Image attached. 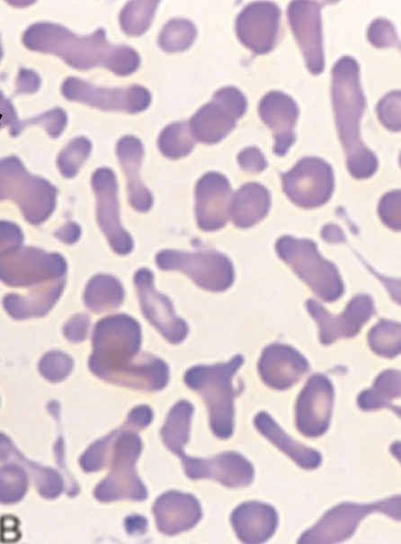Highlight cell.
Returning <instances> with one entry per match:
<instances>
[{
    "label": "cell",
    "mask_w": 401,
    "mask_h": 544,
    "mask_svg": "<svg viewBox=\"0 0 401 544\" xmlns=\"http://www.w3.org/2000/svg\"><path fill=\"white\" fill-rule=\"evenodd\" d=\"M138 322L125 314L97 321L88 360L91 372L103 381L125 388L155 392L169 381V368L161 359L141 352Z\"/></svg>",
    "instance_id": "obj_1"
},
{
    "label": "cell",
    "mask_w": 401,
    "mask_h": 544,
    "mask_svg": "<svg viewBox=\"0 0 401 544\" xmlns=\"http://www.w3.org/2000/svg\"><path fill=\"white\" fill-rule=\"evenodd\" d=\"M22 42L31 51L55 55L81 71L103 67L116 76H125L136 72L141 62L133 48L111 44L102 28L79 36L60 24L38 22L24 31Z\"/></svg>",
    "instance_id": "obj_2"
},
{
    "label": "cell",
    "mask_w": 401,
    "mask_h": 544,
    "mask_svg": "<svg viewBox=\"0 0 401 544\" xmlns=\"http://www.w3.org/2000/svg\"><path fill=\"white\" fill-rule=\"evenodd\" d=\"M332 102L348 171L354 178H369L378 168V159L361 138L360 121L365 97L360 84L359 65L352 57L341 58L333 67Z\"/></svg>",
    "instance_id": "obj_3"
},
{
    "label": "cell",
    "mask_w": 401,
    "mask_h": 544,
    "mask_svg": "<svg viewBox=\"0 0 401 544\" xmlns=\"http://www.w3.org/2000/svg\"><path fill=\"white\" fill-rule=\"evenodd\" d=\"M241 355L215 365H197L188 369L183 381L197 392L207 406L209 427L219 439H228L234 431V398L236 393L232 379L243 364Z\"/></svg>",
    "instance_id": "obj_4"
},
{
    "label": "cell",
    "mask_w": 401,
    "mask_h": 544,
    "mask_svg": "<svg viewBox=\"0 0 401 544\" xmlns=\"http://www.w3.org/2000/svg\"><path fill=\"white\" fill-rule=\"evenodd\" d=\"M57 188L48 180L30 174L16 156L2 158L0 197L15 202L31 225L45 222L54 212Z\"/></svg>",
    "instance_id": "obj_5"
},
{
    "label": "cell",
    "mask_w": 401,
    "mask_h": 544,
    "mask_svg": "<svg viewBox=\"0 0 401 544\" xmlns=\"http://www.w3.org/2000/svg\"><path fill=\"white\" fill-rule=\"evenodd\" d=\"M142 448V441L135 431L124 424L119 428L111 450L110 472L94 490V496L98 502H142L147 498V486L135 468Z\"/></svg>",
    "instance_id": "obj_6"
},
{
    "label": "cell",
    "mask_w": 401,
    "mask_h": 544,
    "mask_svg": "<svg viewBox=\"0 0 401 544\" xmlns=\"http://www.w3.org/2000/svg\"><path fill=\"white\" fill-rule=\"evenodd\" d=\"M279 256L322 299L334 301L343 292V284L337 269L318 253L309 240L282 236L276 242Z\"/></svg>",
    "instance_id": "obj_7"
},
{
    "label": "cell",
    "mask_w": 401,
    "mask_h": 544,
    "mask_svg": "<svg viewBox=\"0 0 401 544\" xmlns=\"http://www.w3.org/2000/svg\"><path fill=\"white\" fill-rule=\"evenodd\" d=\"M67 264L58 253L22 246L0 255L2 281L12 287H35L49 281L65 279Z\"/></svg>",
    "instance_id": "obj_8"
},
{
    "label": "cell",
    "mask_w": 401,
    "mask_h": 544,
    "mask_svg": "<svg viewBox=\"0 0 401 544\" xmlns=\"http://www.w3.org/2000/svg\"><path fill=\"white\" fill-rule=\"evenodd\" d=\"M156 263L162 270L182 272L207 290H225L234 279L231 262L216 252L162 250L156 255Z\"/></svg>",
    "instance_id": "obj_9"
},
{
    "label": "cell",
    "mask_w": 401,
    "mask_h": 544,
    "mask_svg": "<svg viewBox=\"0 0 401 544\" xmlns=\"http://www.w3.org/2000/svg\"><path fill=\"white\" fill-rule=\"evenodd\" d=\"M60 91L68 101L102 111L133 114L145 111L151 103L150 92L138 85L108 88L94 85L76 76H68L63 81Z\"/></svg>",
    "instance_id": "obj_10"
},
{
    "label": "cell",
    "mask_w": 401,
    "mask_h": 544,
    "mask_svg": "<svg viewBox=\"0 0 401 544\" xmlns=\"http://www.w3.org/2000/svg\"><path fill=\"white\" fill-rule=\"evenodd\" d=\"M246 106V99L237 88L227 86L218 90L213 99L191 118L192 136L205 144L218 143L234 129Z\"/></svg>",
    "instance_id": "obj_11"
},
{
    "label": "cell",
    "mask_w": 401,
    "mask_h": 544,
    "mask_svg": "<svg viewBox=\"0 0 401 544\" xmlns=\"http://www.w3.org/2000/svg\"><path fill=\"white\" fill-rule=\"evenodd\" d=\"M282 187L290 200L302 208L325 203L334 191L331 165L318 157H304L283 174Z\"/></svg>",
    "instance_id": "obj_12"
},
{
    "label": "cell",
    "mask_w": 401,
    "mask_h": 544,
    "mask_svg": "<svg viewBox=\"0 0 401 544\" xmlns=\"http://www.w3.org/2000/svg\"><path fill=\"white\" fill-rule=\"evenodd\" d=\"M91 184L96 198V219L111 249L120 255L134 247L131 236L120 223L118 183L114 172L100 167L92 174Z\"/></svg>",
    "instance_id": "obj_13"
},
{
    "label": "cell",
    "mask_w": 401,
    "mask_h": 544,
    "mask_svg": "<svg viewBox=\"0 0 401 544\" xmlns=\"http://www.w3.org/2000/svg\"><path fill=\"white\" fill-rule=\"evenodd\" d=\"M334 397V387L327 377L315 374L308 378L295 406V424L302 435L317 438L327 431Z\"/></svg>",
    "instance_id": "obj_14"
},
{
    "label": "cell",
    "mask_w": 401,
    "mask_h": 544,
    "mask_svg": "<svg viewBox=\"0 0 401 544\" xmlns=\"http://www.w3.org/2000/svg\"><path fill=\"white\" fill-rule=\"evenodd\" d=\"M134 283L141 311L147 321L169 343H182L188 334V326L175 315L170 299L156 290L153 272L147 268L138 269L134 274Z\"/></svg>",
    "instance_id": "obj_15"
},
{
    "label": "cell",
    "mask_w": 401,
    "mask_h": 544,
    "mask_svg": "<svg viewBox=\"0 0 401 544\" xmlns=\"http://www.w3.org/2000/svg\"><path fill=\"white\" fill-rule=\"evenodd\" d=\"M316 1H293L288 7V19L291 31L303 53L307 67L320 74L325 67L320 10Z\"/></svg>",
    "instance_id": "obj_16"
},
{
    "label": "cell",
    "mask_w": 401,
    "mask_h": 544,
    "mask_svg": "<svg viewBox=\"0 0 401 544\" xmlns=\"http://www.w3.org/2000/svg\"><path fill=\"white\" fill-rule=\"evenodd\" d=\"M181 459L185 475L192 480L210 478L228 488H237L250 485L254 479L253 465L237 452H223L208 459L185 454Z\"/></svg>",
    "instance_id": "obj_17"
},
{
    "label": "cell",
    "mask_w": 401,
    "mask_h": 544,
    "mask_svg": "<svg viewBox=\"0 0 401 544\" xmlns=\"http://www.w3.org/2000/svg\"><path fill=\"white\" fill-rule=\"evenodd\" d=\"M281 11L272 2H255L238 14L236 31L240 42L256 54L270 52L276 42Z\"/></svg>",
    "instance_id": "obj_18"
},
{
    "label": "cell",
    "mask_w": 401,
    "mask_h": 544,
    "mask_svg": "<svg viewBox=\"0 0 401 544\" xmlns=\"http://www.w3.org/2000/svg\"><path fill=\"white\" fill-rule=\"evenodd\" d=\"M310 315L319 326V339L323 344H330L340 338L355 336L373 312L372 300L369 296L354 297L339 316L329 314L313 299L307 302Z\"/></svg>",
    "instance_id": "obj_19"
},
{
    "label": "cell",
    "mask_w": 401,
    "mask_h": 544,
    "mask_svg": "<svg viewBox=\"0 0 401 544\" xmlns=\"http://www.w3.org/2000/svg\"><path fill=\"white\" fill-rule=\"evenodd\" d=\"M231 188L221 174L209 172L195 186V216L199 227L214 231L225 226L229 212Z\"/></svg>",
    "instance_id": "obj_20"
},
{
    "label": "cell",
    "mask_w": 401,
    "mask_h": 544,
    "mask_svg": "<svg viewBox=\"0 0 401 544\" xmlns=\"http://www.w3.org/2000/svg\"><path fill=\"white\" fill-rule=\"evenodd\" d=\"M306 358L293 347L273 343L266 346L258 362L263 382L276 390L291 388L308 371Z\"/></svg>",
    "instance_id": "obj_21"
},
{
    "label": "cell",
    "mask_w": 401,
    "mask_h": 544,
    "mask_svg": "<svg viewBox=\"0 0 401 544\" xmlns=\"http://www.w3.org/2000/svg\"><path fill=\"white\" fill-rule=\"evenodd\" d=\"M157 530L174 536L192 529L201 519L199 500L192 494L170 490L161 494L152 506Z\"/></svg>",
    "instance_id": "obj_22"
},
{
    "label": "cell",
    "mask_w": 401,
    "mask_h": 544,
    "mask_svg": "<svg viewBox=\"0 0 401 544\" xmlns=\"http://www.w3.org/2000/svg\"><path fill=\"white\" fill-rule=\"evenodd\" d=\"M258 111L263 121L272 131L274 153L284 156L295 140L293 129L299 115L297 103L286 94L272 91L262 98Z\"/></svg>",
    "instance_id": "obj_23"
},
{
    "label": "cell",
    "mask_w": 401,
    "mask_h": 544,
    "mask_svg": "<svg viewBox=\"0 0 401 544\" xmlns=\"http://www.w3.org/2000/svg\"><path fill=\"white\" fill-rule=\"evenodd\" d=\"M116 154L126 176L128 201L130 206L139 212L148 211L154 200L139 176L144 156L141 140L132 135L123 136L116 144Z\"/></svg>",
    "instance_id": "obj_24"
},
{
    "label": "cell",
    "mask_w": 401,
    "mask_h": 544,
    "mask_svg": "<svg viewBox=\"0 0 401 544\" xmlns=\"http://www.w3.org/2000/svg\"><path fill=\"white\" fill-rule=\"evenodd\" d=\"M232 527L244 543L257 544L268 540L275 532L279 518L274 507L260 502H245L231 513Z\"/></svg>",
    "instance_id": "obj_25"
},
{
    "label": "cell",
    "mask_w": 401,
    "mask_h": 544,
    "mask_svg": "<svg viewBox=\"0 0 401 544\" xmlns=\"http://www.w3.org/2000/svg\"><path fill=\"white\" fill-rule=\"evenodd\" d=\"M65 285V279L49 281L31 289L24 295L9 293L3 299L7 314L17 320L43 317L54 307Z\"/></svg>",
    "instance_id": "obj_26"
},
{
    "label": "cell",
    "mask_w": 401,
    "mask_h": 544,
    "mask_svg": "<svg viewBox=\"0 0 401 544\" xmlns=\"http://www.w3.org/2000/svg\"><path fill=\"white\" fill-rule=\"evenodd\" d=\"M254 424L258 432L304 469H315L322 462L321 454L290 437L266 412L258 413Z\"/></svg>",
    "instance_id": "obj_27"
},
{
    "label": "cell",
    "mask_w": 401,
    "mask_h": 544,
    "mask_svg": "<svg viewBox=\"0 0 401 544\" xmlns=\"http://www.w3.org/2000/svg\"><path fill=\"white\" fill-rule=\"evenodd\" d=\"M16 461L22 465L33 479L39 495L45 499L58 498L64 491V478L54 468L41 466L26 459L10 438L1 433V461Z\"/></svg>",
    "instance_id": "obj_28"
},
{
    "label": "cell",
    "mask_w": 401,
    "mask_h": 544,
    "mask_svg": "<svg viewBox=\"0 0 401 544\" xmlns=\"http://www.w3.org/2000/svg\"><path fill=\"white\" fill-rule=\"evenodd\" d=\"M270 194L258 183L243 185L233 196L229 215L233 223L239 227H249L262 220L268 213Z\"/></svg>",
    "instance_id": "obj_29"
},
{
    "label": "cell",
    "mask_w": 401,
    "mask_h": 544,
    "mask_svg": "<svg viewBox=\"0 0 401 544\" xmlns=\"http://www.w3.org/2000/svg\"><path fill=\"white\" fill-rule=\"evenodd\" d=\"M193 411V406L189 401L179 400L171 407L160 430L165 446L180 458L185 455L183 449L190 439Z\"/></svg>",
    "instance_id": "obj_30"
},
{
    "label": "cell",
    "mask_w": 401,
    "mask_h": 544,
    "mask_svg": "<svg viewBox=\"0 0 401 544\" xmlns=\"http://www.w3.org/2000/svg\"><path fill=\"white\" fill-rule=\"evenodd\" d=\"M124 296V288L117 278L100 273L87 282L84 291V303L92 312L103 313L119 308Z\"/></svg>",
    "instance_id": "obj_31"
},
{
    "label": "cell",
    "mask_w": 401,
    "mask_h": 544,
    "mask_svg": "<svg viewBox=\"0 0 401 544\" xmlns=\"http://www.w3.org/2000/svg\"><path fill=\"white\" fill-rule=\"evenodd\" d=\"M398 397H401V370H387L377 376L371 388L359 394L357 405L363 411H375L388 407Z\"/></svg>",
    "instance_id": "obj_32"
},
{
    "label": "cell",
    "mask_w": 401,
    "mask_h": 544,
    "mask_svg": "<svg viewBox=\"0 0 401 544\" xmlns=\"http://www.w3.org/2000/svg\"><path fill=\"white\" fill-rule=\"evenodd\" d=\"M158 1H129L120 10L119 22L122 31L130 37L144 34L150 27Z\"/></svg>",
    "instance_id": "obj_33"
},
{
    "label": "cell",
    "mask_w": 401,
    "mask_h": 544,
    "mask_svg": "<svg viewBox=\"0 0 401 544\" xmlns=\"http://www.w3.org/2000/svg\"><path fill=\"white\" fill-rule=\"evenodd\" d=\"M194 139L189 123L178 121L163 129L157 139V146L165 157L178 159L191 153L194 147Z\"/></svg>",
    "instance_id": "obj_34"
},
{
    "label": "cell",
    "mask_w": 401,
    "mask_h": 544,
    "mask_svg": "<svg viewBox=\"0 0 401 544\" xmlns=\"http://www.w3.org/2000/svg\"><path fill=\"white\" fill-rule=\"evenodd\" d=\"M195 25L186 19H173L165 23L158 36L159 47L174 53L189 49L196 39Z\"/></svg>",
    "instance_id": "obj_35"
},
{
    "label": "cell",
    "mask_w": 401,
    "mask_h": 544,
    "mask_svg": "<svg viewBox=\"0 0 401 544\" xmlns=\"http://www.w3.org/2000/svg\"><path fill=\"white\" fill-rule=\"evenodd\" d=\"M0 500L3 504L20 502L28 491L26 468L16 461H5L1 466Z\"/></svg>",
    "instance_id": "obj_36"
},
{
    "label": "cell",
    "mask_w": 401,
    "mask_h": 544,
    "mask_svg": "<svg viewBox=\"0 0 401 544\" xmlns=\"http://www.w3.org/2000/svg\"><path fill=\"white\" fill-rule=\"evenodd\" d=\"M370 349L378 355L394 358L401 353V324L391 321H379L369 334Z\"/></svg>",
    "instance_id": "obj_37"
},
{
    "label": "cell",
    "mask_w": 401,
    "mask_h": 544,
    "mask_svg": "<svg viewBox=\"0 0 401 544\" xmlns=\"http://www.w3.org/2000/svg\"><path fill=\"white\" fill-rule=\"evenodd\" d=\"M92 142L85 137L70 140L58 153L57 166L62 176L73 178L90 156Z\"/></svg>",
    "instance_id": "obj_38"
},
{
    "label": "cell",
    "mask_w": 401,
    "mask_h": 544,
    "mask_svg": "<svg viewBox=\"0 0 401 544\" xmlns=\"http://www.w3.org/2000/svg\"><path fill=\"white\" fill-rule=\"evenodd\" d=\"M119 429L111 431L106 436L94 441L82 453L79 465L83 471L93 473L102 469L109 459L112 443Z\"/></svg>",
    "instance_id": "obj_39"
},
{
    "label": "cell",
    "mask_w": 401,
    "mask_h": 544,
    "mask_svg": "<svg viewBox=\"0 0 401 544\" xmlns=\"http://www.w3.org/2000/svg\"><path fill=\"white\" fill-rule=\"evenodd\" d=\"M74 368V360L61 351L47 352L40 358L38 369L40 375L49 382L57 383L66 379Z\"/></svg>",
    "instance_id": "obj_40"
},
{
    "label": "cell",
    "mask_w": 401,
    "mask_h": 544,
    "mask_svg": "<svg viewBox=\"0 0 401 544\" xmlns=\"http://www.w3.org/2000/svg\"><path fill=\"white\" fill-rule=\"evenodd\" d=\"M67 124V112L63 109L57 107L31 119L20 120L11 136L17 137L29 125H39L46 130L50 138H57L62 134Z\"/></svg>",
    "instance_id": "obj_41"
},
{
    "label": "cell",
    "mask_w": 401,
    "mask_h": 544,
    "mask_svg": "<svg viewBox=\"0 0 401 544\" xmlns=\"http://www.w3.org/2000/svg\"><path fill=\"white\" fill-rule=\"evenodd\" d=\"M377 114L381 124L391 131L401 130V91L384 95L377 105Z\"/></svg>",
    "instance_id": "obj_42"
},
{
    "label": "cell",
    "mask_w": 401,
    "mask_h": 544,
    "mask_svg": "<svg viewBox=\"0 0 401 544\" xmlns=\"http://www.w3.org/2000/svg\"><path fill=\"white\" fill-rule=\"evenodd\" d=\"M379 214L382 222L388 227L401 229V190L382 196L379 204Z\"/></svg>",
    "instance_id": "obj_43"
},
{
    "label": "cell",
    "mask_w": 401,
    "mask_h": 544,
    "mask_svg": "<svg viewBox=\"0 0 401 544\" xmlns=\"http://www.w3.org/2000/svg\"><path fill=\"white\" fill-rule=\"evenodd\" d=\"M369 41L376 48H388L396 44L397 36L393 24L386 19L374 20L368 28Z\"/></svg>",
    "instance_id": "obj_44"
},
{
    "label": "cell",
    "mask_w": 401,
    "mask_h": 544,
    "mask_svg": "<svg viewBox=\"0 0 401 544\" xmlns=\"http://www.w3.org/2000/svg\"><path fill=\"white\" fill-rule=\"evenodd\" d=\"M23 235L21 227L13 222L2 220L0 223V255L22 247Z\"/></svg>",
    "instance_id": "obj_45"
},
{
    "label": "cell",
    "mask_w": 401,
    "mask_h": 544,
    "mask_svg": "<svg viewBox=\"0 0 401 544\" xmlns=\"http://www.w3.org/2000/svg\"><path fill=\"white\" fill-rule=\"evenodd\" d=\"M90 317L84 313L71 317L63 326L64 336L71 343H77L84 341L89 331Z\"/></svg>",
    "instance_id": "obj_46"
},
{
    "label": "cell",
    "mask_w": 401,
    "mask_h": 544,
    "mask_svg": "<svg viewBox=\"0 0 401 544\" xmlns=\"http://www.w3.org/2000/svg\"><path fill=\"white\" fill-rule=\"evenodd\" d=\"M237 161L243 170L248 173L263 171L267 162L263 153L254 147L243 149L237 156Z\"/></svg>",
    "instance_id": "obj_47"
},
{
    "label": "cell",
    "mask_w": 401,
    "mask_h": 544,
    "mask_svg": "<svg viewBox=\"0 0 401 544\" xmlns=\"http://www.w3.org/2000/svg\"><path fill=\"white\" fill-rule=\"evenodd\" d=\"M154 413L147 405H139L133 407L128 414L124 425L135 432L147 427L153 421Z\"/></svg>",
    "instance_id": "obj_48"
},
{
    "label": "cell",
    "mask_w": 401,
    "mask_h": 544,
    "mask_svg": "<svg viewBox=\"0 0 401 544\" xmlns=\"http://www.w3.org/2000/svg\"><path fill=\"white\" fill-rule=\"evenodd\" d=\"M40 77L34 70L20 68L15 80V94L36 93L40 86Z\"/></svg>",
    "instance_id": "obj_49"
},
{
    "label": "cell",
    "mask_w": 401,
    "mask_h": 544,
    "mask_svg": "<svg viewBox=\"0 0 401 544\" xmlns=\"http://www.w3.org/2000/svg\"><path fill=\"white\" fill-rule=\"evenodd\" d=\"M20 122L13 105L1 93V127H8L12 135Z\"/></svg>",
    "instance_id": "obj_50"
},
{
    "label": "cell",
    "mask_w": 401,
    "mask_h": 544,
    "mask_svg": "<svg viewBox=\"0 0 401 544\" xmlns=\"http://www.w3.org/2000/svg\"><path fill=\"white\" fill-rule=\"evenodd\" d=\"M124 528L130 536H142L148 530V521L139 514H130L124 519Z\"/></svg>",
    "instance_id": "obj_51"
},
{
    "label": "cell",
    "mask_w": 401,
    "mask_h": 544,
    "mask_svg": "<svg viewBox=\"0 0 401 544\" xmlns=\"http://www.w3.org/2000/svg\"><path fill=\"white\" fill-rule=\"evenodd\" d=\"M54 236L66 245H73L81 236V227L75 222H67L57 229Z\"/></svg>",
    "instance_id": "obj_52"
},
{
    "label": "cell",
    "mask_w": 401,
    "mask_h": 544,
    "mask_svg": "<svg viewBox=\"0 0 401 544\" xmlns=\"http://www.w3.org/2000/svg\"><path fill=\"white\" fill-rule=\"evenodd\" d=\"M1 523L2 534L5 533V535L2 536V540L4 539H5V541L19 540L21 537L18 530L19 521L15 516L4 515L2 517Z\"/></svg>",
    "instance_id": "obj_53"
},
{
    "label": "cell",
    "mask_w": 401,
    "mask_h": 544,
    "mask_svg": "<svg viewBox=\"0 0 401 544\" xmlns=\"http://www.w3.org/2000/svg\"><path fill=\"white\" fill-rule=\"evenodd\" d=\"M387 288L393 296V299L401 304V281L387 280Z\"/></svg>",
    "instance_id": "obj_54"
},
{
    "label": "cell",
    "mask_w": 401,
    "mask_h": 544,
    "mask_svg": "<svg viewBox=\"0 0 401 544\" xmlns=\"http://www.w3.org/2000/svg\"><path fill=\"white\" fill-rule=\"evenodd\" d=\"M389 450L391 454L397 459V460L401 464V441H394L390 447Z\"/></svg>",
    "instance_id": "obj_55"
},
{
    "label": "cell",
    "mask_w": 401,
    "mask_h": 544,
    "mask_svg": "<svg viewBox=\"0 0 401 544\" xmlns=\"http://www.w3.org/2000/svg\"><path fill=\"white\" fill-rule=\"evenodd\" d=\"M388 407H389L399 418H401V406H388Z\"/></svg>",
    "instance_id": "obj_56"
},
{
    "label": "cell",
    "mask_w": 401,
    "mask_h": 544,
    "mask_svg": "<svg viewBox=\"0 0 401 544\" xmlns=\"http://www.w3.org/2000/svg\"><path fill=\"white\" fill-rule=\"evenodd\" d=\"M399 164L401 165V152H400V155H399Z\"/></svg>",
    "instance_id": "obj_57"
},
{
    "label": "cell",
    "mask_w": 401,
    "mask_h": 544,
    "mask_svg": "<svg viewBox=\"0 0 401 544\" xmlns=\"http://www.w3.org/2000/svg\"><path fill=\"white\" fill-rule=\"evenodd\" d=\"M400 50H401V47H400Z\"/></svg>",
    "instance_id": "obj_58"
}]
</instances>
